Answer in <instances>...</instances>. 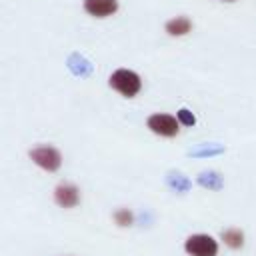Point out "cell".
I'll use <instances>...</instances> for the list:
<instances>
[{"label": "cell", "mask_w": 256, "mask_h": 256, "mask_svg": "<svg viewBox=\"0 0 256 256\" xmlns=\"http://www.w3.org/2000/svg\"><path fill=\"white\" fill-rule=\"evenodd\" d=\"M54 202L58 206H62V208H74L80 202V192H78V188L74 184L62 182L54 190Z\"/></svg>", "instance_id": "obj_5"}, {"label": "cell", "mask_w": 256, "mask_h": 256, "mask_svg": "<svg viewBox=\"0 0 256 256\" xmlns=\"http://www.w3.org/2000/svg\"><path fill=\"white\" fill-rule=\"evenodd\" d=\"M146 124L154 134H160L166 138H172L178 134V120L170 114H152L146 120Z\"/></svg>", "instance_id": "obj_4"}, {"label": "cell", "mask_w": 256, "mask_h": 256, "mask_svg": "<svg viewBox=\"0 0 256 256\" xmlns=\"http://www.w3.org/2000/svg\"><path fill=\"white\" fill-rule=\"evenodd\" d=\"M226 2H230V0H226Z\"/></svg>", "instance_id": "obj_11"}, {"label": "cell", "mask_w": 256, "mask_h": 256, "mask_svg": "<svg viewBox=\"0 0 256 256\" xmlns=\"http://www.w3.org/2000/svg\"><path fill=\"white\" fill-rule=\"evenodd\" d=\"M178 120H182L184 124H188V126H192L194 124V116L188 112V110H180L178 112Z\"/></svg>", "instance_id": "obj_10"}, {"label": "cell", "mask_w": 256, "mask_h": 256, "mask_svg": "<svg viewBox=\"0 0 256 256\" xmlns=\"http://www.w3.org/2000/svg\"><path fill=\"white\" fill-rule=\"evenodd\" d=\"M190 28H192V22L184 16H178V18H172L166 22V32L170 36H184L190 32Z\"/></svg>", "instance_id": "obj_7"}, {"label": "cell", "mask_w": 256, "mask_h": 256, "mask_svg": "<svg viewBox=\"0 0 256 256\" xmlns=\"http://www.w3.org/2000/svg\"><path fill=\"white\" fill-rule=\"evenodd\" d=\"M84 10L90 16L106 18L118 10V2L116 0H84Z\"/></svg>", "instance_id": "obj_6"}, {"label": "cell", "mask_w": 256, "mask_h": 256, "mask_svg": "<svg viewBox=\"0 0 256 256\" xmlns=\"http://www.w3.org/2000/svg\"><path fill=\"white\" fill-rule=\"evenodd\" d=\"M186 252L190 256H216L218 254V244L214 238L206 236V234H194L186 240L184 244Z\"/></svg>", "instance_id": "obj_3"}, {"label": "cell", "mask_w": 256, "mask_h": 256, "mask_svg": "<svg viewBox=\"0 0 256 256\" xmlns=\"http://www.w3.org/2000/svg\"><path fill=\"white\" fill-rule=\"evenodd\" d=\"M108 84L118 92L122 94L124 98H134L140 88H142V82H140V76L134 72V70H128V68H118L112 72V76L108 78Z\"/></svg>", "instance_id": "obj_1"}, {"label": "cell", "mask_w": 256, "mask_h": 256, "mask_svg": "<svg viewBox=\"0 0 256 256\" xmlns=\"http://www.w3.org/2000/svg\"><path fill=\"white\" fill-rule=\"evenodd\" d=\"M222 240L226 246L230 248H240L242 242H244V234L238 230V228H230V230H224L222 232Z\"/></svg>", "instance_id": "obj_8"}, {"label": "cell", "mask_w": 256, "mask_h": 256, "mask_svg": "<svg viewBox=\"0 0 256 256\" xmlns=\"http://www.w3.org/2000/svg\"><path fill=\"white\" fill-rule=\"evenodd\" d=\"M28 156H30L32 162H36L46 172H56L60 168V162H62V156H60L58 148L48 146V144H40V146L32 148L28 152Z\"/></svg>", "instance_id": "obj_2"}, {"label": "cell", "mask_w": 256, "mask_h": 256, "mask_svg": "<svg viewBox=\"0 0 256 256\" xmlns=\"http://www.w3.org/2000/svg\"><path fill=\"white\" fill-rule=\"evenodd\" d=\"M132 212L128 210V208H118L116 212H114V222L118 224V226H122V228H126V226H130L132 224Z\"/></svg>", "instance_id": "obj_9"}]
</instances>
